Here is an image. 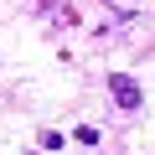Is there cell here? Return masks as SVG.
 <instances>
[{
	"instance_id": "obj_1",
	"label": "cell",
	"mask_w": 155,
	"mask_h": 155,
	"mask_svg": "<svg viewBox=\"0 0 155 155\" xmlns=\"http://www.w3.org/2000/svg\"><path fill=\"white\" fill-rule=\"evenodd\" d=\"M109 93L119 98V109H140V104H145L140 83H134V78H124V72H109Z\"/></svg>"
}]
</instances>
